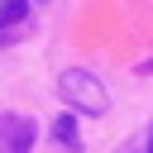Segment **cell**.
<instances>
[{
    "instance_id": "cell-6",
    "label": "cell",
    "mask_w": 153,
    "mask_h": 153,
    "mask_svg": "<svg viewBox=\"0 0 153 153\" xmlns=\"http://www.w3.org/2000/svg\"><path fill=\"white\" fill-rule=\"evenodd\" d=\"M139 72H153V57H148V62H139Z\"/></svg>"
},
{
    "instance_id": "cell-2",
    "label": "cell",
    "mask_w": 153,
    "mask_h": 153,
    "mask_svg": "<svg viewBox=\"0 0 153 153\" xmlns=\"http://www.w3.org/2000/svg\"><path fill=\"white\" fill-rule=\"evenodd\" d=\"M33 139H38V124L29 115H14V110L0 115V153H29Z\"/></svg>"
},
{
    "instance_id": "cell-1",
    "label": "cell",
    "mask_w": 153,
    "mask_h": 153,
    "mask_svg": "<svg viewBox=\"0 0 153 153\" xmlns=\"http://www.w3.org/2000/svg\"><path fill=\"white\" fill-rule=\"evenodd\" d=\"M57 91H62L67 110H76V115H105V105H110L100 76H91L86 67H67V72L57 76Z\"/></svg>"
},
{
    "instance_id": "cell-7",
    "label": "cell",
    "mask_w": 153,
    "mask_h": 153,
    "mask_svg": "<svg viewBox=\"0 0 153 153\" xmlns=\"http://www.w3.org/2000/svg\"><path fill=\"white\" fill-rule=\"evenodd\" d=\"M148 153H153V134H148Z\"/></svg>"
},
{
    "instance_id": "cell-3",
    "label": "cell",
    "mask_w": 153,
    "mask_h": 153,
    "mask_svg": "<svg viewBox=\"0 0 153 153\" xmlns=\"http://www.w3.org/2000/svg\"><path fill=\"white\" fill-rule=\"evenodd\" d=\"M53 139L67 148V153H76L81 148V129H76V110H67V115H57L53 120Z\"/></svg>"
},
{
    "instance_id": "cell-4",
    "label": "cell",
    "mask_w": 153,
    "mask_h": 153,
    "mask_svg": "<svg viewBox=\"0 0 153 153\" xmlns=\"http://www.w3.org/2000/svg\"><path fill=\"white\" fill-rule=\"evenodd\" d=\"M29 5L33 0H0V29H19L29 19Z\"/></svg>"
},
{
    "instance_id": "cell-8",
    "label": "cell",
    "mask_w": 153,
    "mask_h": 153,
    "mask_svg": "<svg viewBox=\"0 0 153 153\" xmlns=\"http://www.w3.org/2000/svg\"><path fill=\"white\" fill-rule=\"evenodd\" d=\"M38 5H43V0H38Z\"/></svg>"
},
{
    "instance_id": "cell-5",
    "label": "cell",
    "mask_w": 153,
    "mask_h": 153,
    "mask_svg": "<svg viewBox=\"0 0 153 153\" xmlns=\"http://www.w3.org/2000/svg\"><path fill=\"white\" fill-rule=\"evenodd\" d=\"M10 43H19V29H0V48H10Z\"/></svg>"
}]
</instances>
